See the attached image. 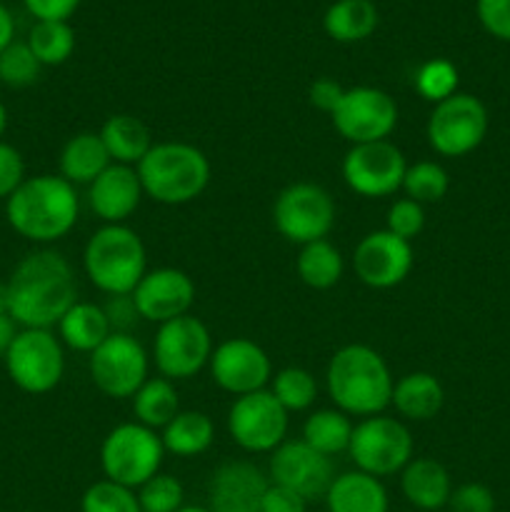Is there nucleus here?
<instances>
[{
	"label": "nucleus",
	"mask_w": 510,
	"mask_h": 512,
	"mask_svg": "<svg viewBox=\"0 0 510 512\" xmlns=\"http://www.w3.org/2000/svg\"><path fill=\"white\" fill-rule=\"evenodd\" d=\"M80 512H143L138 503V493L133 488L98 480L90 485L80 500Z\"/></svg>",
	"instance_id": "36"
},
{
	"label": "nucleus",
	"mask_w": 510,
	"mask_h": 512,
	"mask_svg": "<svg viewBox=\"0 0 510 512\" xmlns=\"http://www.w3.org/2000/svg\"><path fill=\"white\" fill-rule=\"evenodd\" d=\"M328 512H388V490L380 478L353 470L335 475L325 493Z\"/></svg>",
	"instance_id": "23"
},
{
	"label": "nucleus",
	"mask_w": 510,
	"mask_h": 512,
	"mask_svg": "<svg viewBox=\"0 0 510 512\" xmlns=\"http://www.w3.org/2000/svg\"><path fill=\"white\" fill-rule=\"evenodd\" d=\"M295 268H298L300 280H303L308 288L330 290L333 285L340 283V278H343L345 263L340 250L325 238L303 245L298 253V260H295Z\"/></svg>",
	"instance_id": "32"
},
{
	"label": "nucleus",
	"mask_w": 510,
	"mask_h": 512,
	"mask_svg": "<svg viewBox=\"0 0 510 512\" xmlns=\"http://www.w3.org/2000/svg\"><path fill=\"white\" fill-rule=\"evenodd\" d=\"M178 512H210V510L203 508V505H183Z\"/></svg>",
	"instance_id": "52"
},
{
	"label": "nucleus",
	"mask_w": 510,
	"mask_h": 512,
	"mask_svg": "<svg viewBox=\"0 0 510 512\" xmlns=\"http://www.w3.org/2000/svg\"><path fill=\"white\" fill-rule=\"evenodd\" d=\"M100 140L113 163L130 165V168H138L140 160L153 148L148 125L130 113L110 115L100 128Z\"/></svg>",
	"instance_id": "25"
},
{
	"label": "nucleus",
	"mask_w": 510,
	"mask_h": 512,
	"mask_svg": "<svg viewBox=\"0 0 510 512\" xmlns=\"http://www.w3.org/2000/svg\"><path fill=\"white\" fill-rule=\"evenodd\" d=\"M425 228V210L423 205L415 203L410 198L395 200L388 208V215H385V230H390L393 235L403 240L418 238L420 230Z\"/></svg>",
	"instance_id": "40"
},
{
	"label": "nucleus",
	"mask_w": 510,
	"mask_h": 512,
	"mask_svg": "<svg viewBox=\"0 0 510 512\" xmlns=\"http://www.w3.org/2000/svg\"><path fill=\"white\" fill-rule=\"evenodd\" d=\"M450 188V178L445 168L435 160H420V163L408 165L403 178V190L410 200L425 205L438 203L445 198Z\"/></svg>",
	"instance_id": "35"
},
{
	"label": "nucleus",
	"mask_w": 510,
	"mask_h": 512,
	"mask_svg": "<svg viewBox=\"0 0 510 512\" xmlns=\"http://www.w3.org/2000/svg\"><path fill=\"white\" fill-rule=\"evenodd\" d=\"M10 318L23 328L50 330L78 303V283L68 260L55 250L28 253L8 280Z\"/></svg>",
	"instance_id": "1"
},
{
	"label": "nucleus",
	"mask_w": 510,
	"mask_h": 512,
	"mask_svg": "<svg viewBox=\"0 0 510 512\" xmlns=\"http://www.w3.org/2000/svg\"><path fill=\"white\" fill-rule=\"evenodd\" d=\"M0 315H10V295H8V283H0Z\"/></svg>",
	"instance_id": "50"
},
{
	"label": "nucleus",
	"mask_w": 510,
	"mask_h": 512,
	"mask_svg": "<svg viewBox=\"0 0 510 512\" xmlns=\"http://www.w3.org/2000/svg\"><path fill=\"white\" fill-rule=\"evenodd\" d=\"M213 355V340L205 323L195 315H180L158 328L153 343L155 368L168 380L195 378Z\"/></svg>",
	"instance_id": "11"
},
{
	"label": "nucleus",
	"mask_w": 510,
	"mask_h": 512,
	"mask_svg": "<svg viewBox=\"0 0 510 512\" xmlns=\"http://www.w3.org/2000/svg\"><path fill=\"white\" fill-rule=\"evenodd\" d=\"M273 225L288 243L325 240L335 225V200L323 185L293 183L280 190L273 205Z\"/></svg>",
	"instance_id": "7"
},
{
	"label": "nucleus",
	"mask_w": 510,
	"mask_h": 512,
	"mask_svg": "<svg viewBox=\"0 0 510 512\" xmlns=\"http://www.w3.org/2000/svg\"><path fill=\"white\" fill-rule=\"evenodd\" d=\"M88 188L90 210L105 225H123L138 210L140 200L145 195L138 170L118 163L108 165Z\"/></svg>",
	"instance_id": "21"
},
{
	"label": "nucleus",
	"mask_w": 510,
	"mask_h": 512,
	"mask_svg": "<svg viewBox=\"0 0 510 512\" xmlns=\"http://www.w3.org/2000/svg\"><path fill=\"white\" fill-rule=\"evenodd\" d=\"M133 300L140 318L163 325L190 313L195 303V285L190 275L178 268L148 270L133 290Z\"/></svg>",
	"instance_id": "19"
},
{
	"label": "nucleus",
	"mask_w": 510,
	"mask_h": 512,
	"mask_svg": "<svg viewBox=\"0 0 510 512\" xmlns=\"http://www.w3.org/2000/svg\"><path fill=\"white\" fill-rule=\"evenodd\" d=\"M90 378L108 398H133L148 380V353L133 333H110V338L90 353Z\"/></svg>",
	"instance_id": "12"
},
{
	"label": "nucleus",
	"mask_w": 510,
	"mask_h": 512,
	"mask_svg": "<svg viewBox=\"0 0 510 512\" xmlns=\"http://www.w3.org/2000/svg\"><path fill=\"white\" fill-rule=\"evenodd\" d=\"M478 20L493 38L510 43V0H478Z\"/></svg>",
	"instance_id": "43"
},
{
	"label": "nucleus",
	"mask_w": 510,
	"mask_h": 512,
	"mask_svg": "<svg viewBox=\"0 0 510 512\" xmlns=\"http://www.w3.org/2000/svg\"><path fill=\"white\" fill-rule=\"evenodd\" d=\"M163 455V440L155 430L140 423H123L105 435L100 445V468L105 480L135 490L160 473Z\"/></svg>",
	"instance_id": "6"
},
{
	"label": "nucleus",
	"mask_w": 510,
	"mask_h": 512,
	"mask_svg": "<svg viewBox=\"0 0 510 512\" xmlns=\"http://www.w3.org/2000/svg\"><path fill=\"white\" fill-rule=\"evenodd\" d=\"M325 385L340 413L373 418L383 415L393 400L395 380L378 350L368 345H345L330 358Z\"/></svg>",
	"instance_id": "3"
},
{
	"label": "nucleus",
	"mask_w": 510,
	"mask_h": 512,
	"mask_svg": "<svg viewBox=\"0 0 510 512\" xmlns=\"http://www.w3.org/2000/svg\"><path fill=\"white\" fill-rule=\"evenodd\" d=\"M348 453L358 470L373 478H388L403 473L405 465L413 460V435L400 420L373 415L353 428Z\"/></svg>",
	"instance_id": "10"
},
{
	"label": "nucleus",
	"mask_w": 510,
	"mask_h": 512,
	"mask_svg": "<svg viewBox=\"0 0 510 512\" xmlns=\"http://www.w3.org/2000/svg\"><path fill=\"white\" fill-rule=\"evenodd\" d=\"M228 433L248 453H273L285 443L288 410L270 390L240 395L228 410Z\"/></svg>",
	"instance_id": "13"
},
{
	"label": "nucleus",
	"mask_w": 510,
	"mask_h": 512,
	"mask_svg": "<svg viewBox=\"0 0 510 512\" xmlns=\"http://www.w3.org/2000/svg\"><path fill=\"white\" fill-rule=\"evenodd\" d=\"M405 155L390 140L353 145L343 160V180L363 198H388L403 188Z\"/></svg>",
	"instance_id": "15"
},
{
	"label": "nucleus",
	"mask_w": 510,
	"mask_h": 512,
	"mask_svg": "<svg viewBox=\"0 0 510 512\" xmlns=\"http://www.w3.org/2000/svg\"><path fill=\"white\" fill-rule=\"evenodd\" d=\"M280 405H283L288 413H300V410H308L310 405L318 398V383H315L313 373H308L305 368H283L275 373L273 378V390Z\"/></svg>",
	"instance_id": "34"
},
{
	"label": "nucleus",
	"mask_w": 510,
	"mask_h": 512,
	"mask_svg": "<svg viewBox=\"0 0 510 512\" xmlns=\"http://www.w3.org/2000/svg\"><path fill=\"white\" fill-rule=\"evenodd\" d=\"M10 380L23 393L43 395L58 388L65 373L63 343L50 330L23 328L5 353Z\"/></svg>",
	"instance_id": "8"
},
{
	"label": "nucleus",
	"mask_w": 510,
	"mask_h": 512,
	"mask_svg": "<svg viewBox=\"0 0 510 512\" xmlns=\"http://www.w3.org/2000/svg\"><path fill=\"white\" fill-rule=\"evenodd\" d=\"M83 268L100 293L128 295L148 273V253L128 225H103L85 243Z\"/></svg>",
	"instance_id": "5"
},
{
	"label": "nucleus",
	"mask_w": 510,
	"mask_h": 512,
	"mask_svg": "<svg viewBox=\"0 0 510 512\" xmlns=\"http://www.w3.org/2000/svg\"><path fill=\"white\" fill-rule=\"evenodd\" d=\"M270 480L260 468L245 460L223 463L208 483L210 512H260Z\"/></svg>",
	"instance_id": "20"
},
{
	"label": "nucleus",
	"mask_w": 510,
	"mask_h": 512,
	"mask_svg": "<svg viewBox=\"0 0 510 512\" xmlns=\"http://www.w3.org/2000/svg\"><path fill=\"white\" fill-rule=\"evenodd\" d=\"M330 118H333L335 130L350 145L378 143L393 135L398 125V105L385 90L360 85V88L345 90L343 100Z\"/></svg>",
	"instance_id": "14"
},
{
	"label": "nucleus",
	"mask_w": 510,
	"mask_h": 512,
	"mask_svg": "<svg viewBox=\"0 0 510 512\" xmlns=\"http://www.w3.org/2000/svg\"><path fill=\"white\" fill-rule=\"evenodd\" d=\"M143 193L160 205H185L210 183V160L200 148L180 140L155 143L138 163Z\"/></svg>",
	"instance_id": "4"
},
{
	"label": "nucleus",
	"mask_w": 510,
	"mask_h": 512,
	"mask_svg": "<svg viewBox=\"0 0 510 512\" xmlns=\"http://www.w3.org/2000/svg\"><path fill=\"white\" fill-rule=\"evenodd\" d=\"M378 20L373 0H335L325 10L323 28L338 43H360L375 33Z\"/></svg>",
	"instance_id": "28"
},
{
	"label": "nucleus",
	"mask_w": 510,
	"mask_h": 512,
	"mask_svg": "<svg viewBox=\"0 0 510 512\" xmlns=\"http://www.w3.org/2000/svg\"><path fill=\"white\" fill-rule=\"evenodd\" d=\"M445 403V390L440 385V380L435 375L423 373H408L395 383L393 388V400L390 405H395L400 415L405 420H413V423H425V420H433L435 415L443 410Z\"/></svg>",
	"instance_id": "24"
},
{
	"label": "nucleus",
	"mask_w": 510,
	"mask_h": 512,
	"mask_svg": "<svg viewBox=\"0 0 510 512\" xmlns=\"http://www.w3.org/2000/svg\"><path fill=\"white\" fill-rule=\"evenodd\" d=\"M5 128H8V110H5V105L0 103V138H3Z\"/></svg>",
	"instance_id": "51"
},
{
	"label": "nucleus",
	"mask_w": 510,
	"mask_h": 512,
	"mask_svg": "<svg viewBox=\"0 0 510 512\" xmlns=\"http://www.w3.org/2000/svg\"><path fill=\"white\" fill-rule=\"evenodd\" d=\"M488 133V110L483 100L470 93H455L435 103L428 115L425 135L430 148L445 158H463L473 153Z\"/></svg>",
	"instance_id": "9"
},
{
	"label": "nucleus",
	"mask_w": 510,
	"mask_h": 512,
	"mask_svg": "<svg viewBox=\"0 0 510 512\" xmlns=\"http://www.w3.org/2000/svg\"><path fill=\"white\" fill-rule=\"evenodd\" d=\"M15 320L10 318V315H0V355L5 358V353H8L10 343L15 340V335H18V330H15Z\"/></svg>",
	"instance_id": "49"
},
{
	"label": "nucleus",
	"mask_w": 510,
	"mask_h": 512,
	"mask_svg": "<svg viewBox=\"0 0 510 512\" xmlns=\"http://www.w3.org/2000/svg\"><path fill=\"white\" fill-rule=\"evenodd\" d=\"M25 43L40 65H63L75 50V33L65 20H38Z\"/></svg>",
	"instance_id": "33"
},
{
	"label": "nucleus",
	"mask_w": 510,
	"mask_h": 512,
	"mask_svg": "<svg viewBox=\"0 0 510 512\" xmlns=\"http://www.w3.org/2000/svg\"><path fill=\"white\" fill-rule=\"evenodd\" d=\"M105 313V318H108V325L113 333H128L130 330L138 325L140 313H138V305H135L133 300V293L128 295H108V300H105V305H100Z\"/></svg>",
	"instance_id": "41"
},
{
	"label": "nucleus",
	"mask_w": 510,
	"mask_h": 512,
	"mask_svg": "<svg viewBox=\"0 0 510 512\" xmlns=\"http://www.w3.org/2000/svg\"><path fill=\"white\" fill-rule=\"evenodd\" d=\"M400 490L418 510H440L453 495L450 475L443 463L433 458H413L400 473Z\"/></svg>",
	"instance_id": "22"
},
{
	"label": "nucleus",
	"mask_w": 510,
	"mask_h": 512,
	"mask_svg": "<svg viewBox=\"0 0 510 512\" xmlns=\"http://www.w3.org/2000/svg\"><path fill=\"white\" fill-rule=\"evenodd\" d=\"M210 375L225 393L248 395L265 390L273 378V365L268 353L250 338H230L220 343L210 355Z\"/></svg>",
	"instance_id": "17"
},
{
	"label": "nucleus",
	"mask_w": 510,
	"mask_h": 512,
	"mask_svg": "<svg viewBox=\"0 0 510 512\" xmlns=\"http://www.w3.org/2000/svg\"><path fill=\"white\" fill-rule=\"evenodd\" d=\"M80 200L75 185L60 175H33L5 200L10 228L33 243H55L78 223Z\"/></svg>",
	"instance_id": "2"
},
{
	"label": "nucleus",
	"mask_w": 510,
	"mask_h": 512,
	"mask_svg": "<svg viewBox=\"0 0 510 512\" xmlns=\"http://www.w3.org/2000/svg\"><path fill=\"white\" fill-rule=\"evenodd\" d=\"M160 440H163L165 453H173L178 458H195L213 445L215 425L210 415L200 413V410H180L165 425Z\"/></svg>",
	"instance_id": "27"
},
{
	"label": "nucleus",
	"mask_w": 510,
	"mask_h": 512,
	"mask_svg": "<svg viewBox=\"0 0 510 512\" xmlns=\"http://www.w3.org/2000/svg\"><path fill=\"white\" fill-rule=\"evenodd\" d=\"M353 428L350 423V415L340 413L338 408H325L315 410L313 415H308L303 425V443H308L310 448L318 450V453L333 455L348 453L350 438H353Z\"/></svg>",
	"instance_id": "31"
},
{
	"label": "nucleus",
	"mask_w": 510,
	"mask_h": 512,
	"mask_svg": "<svg viewBox=\"0 0 510 512\" xmlns=\"http://www.w3.org/2000/svg\"><path fill=\"white\" fill-rule=\"evenodd\" d=\"M108 165H113L100 133H78L60 150V178L70 185H90Z\"/></svg>",
	"instance_id": "26"
},
{
	"label": "nucleus",
	"mask_w": 510,
	"mask_h": 512,
	"mask_svg": "<svg viewBox=\"0 0 510 512\" xmlns=\"http://www.w3.org/2000/svg\"><path fill=\"white\" fill-rule=\"evenodd\" d=\"M260 512H308V500L300 498L293 490L283 488V485L270 483L263 495Z\"/></svg>",
	"instance_id": "45"
},
{
	"label": "nucleus",
	"mask_w": 510,
	"mask_h": 512,
	"mask_svg": "<svg viewBox=\"0 0 510 512\" xmlns=\"http://www.w3.org/2000/svg\"><path fill=\"white\" fill-rule=\"evenodd\" d=\"M58 330L60 343L78 350V353H93L113 333L103 308L95 303H80V300L63 315V320L58 323Z\"/></svg>",
	"instance_id": "29"
},
{
	"label": "nucleus",
	"mask_w": 510,
	"mask_h": 512,
	"mask_svg": "<svg viewBox=\"0 0 510 512\" xmlns=\"http://www.w3.org/2000/svg\"><path fill=\"white\" fill-rule=\"evenodd\" d=\"M28 13L38 20H65L78 10L80 0H23Z\"/></svg>",
	"instance_id": "47"
},
{
	"label": "nucleus",
	"mask_w": 510,
	"mask_h": 512,
	"mask_svg": "<svg viewBox=\"0 0 510 512\" xmlns=\"http://www.w3.org/2000/svg\"><path fill=\"white\" fill-rule=\"evenodd\" d=\"M25 180V160L13 145L0 140V198L8 200Z\"/></svg>",
	"instance_id": "44"
},
{
	"label": "nucleus",
	"mask_w": 510,
	"mask_h": 512,
	"mask_svg": "<svg viewBox=\"0 0 510 512\" xmlns=\"http://www.w3.org/2000/svg\"><path fill=\"white\" fill-rule=\"evenodd\" d=\"M415 88L433 105L440 103V100L458 93V68L445 58L428 60L415 73Z\"/></svg>",
	"instance_id": "37"
},
{
	"label": "nucleus",
	"mask_w": 510,
	"mask_h": 512,
	"mask_svg": "<svg viewBox=\"0 0 510 512\" xmlns=\"http://www.w3.org/2000/svg\"><path fill=\"white\" fill-rule=\"evenodd\" d=\"M448 505L453 512H495V495L485 485L465 483L453 490Z\"/></svg>",
	"instance_id": "42"
},
{
	"label": "nucleus",
	"mask_w": 510,
	"mask_h": 512,
	"mask_svg": "<svg viewBox=\"0 0 510 512\" xmlns=\"http://www.w3.org/2000/svg\"><path fill=\"white\" fill-rule=\"evenodd\" d=\"M135 423L145 425L150 430H163L175 415L180 413V398L173 380L168 378H148L133 395Z\"/></svg>",
	"instance_id": "30"
},
{
	"label": "nucleus",
	"mask_w": 510,
	"mask_h": 512,
	"mask_svg": "<svg viewBox=\"0 0 510 512\" xmlns=\"http://www.w3.org/2000/svg\"><path fill=\"white\" fill-rule=\"evenodd\" d=\"M333 480V460L303 440H285L270 455V483L283 485L305 500L325 498Z\"/></svg>",
	"instance_id": "16"
},
{
	"label": "nucleus",
	"mask_w": 510,
	"mask_h": 512,
	"mask_svg": "<svg viewBox=\"0 0 510 512\" xmlns=\"http://www.w3.org/2000/svg\"><path fill=\"white\" fill-rule=\"evenodd\" d=\"M343 95H345V88L333 78H318L315 83H310V88H308L310 105L318 110H323V113H328V115L335 113V108L340 105Z\"/></svg>",
	"instance_id": "46"
},
{
	"label": "nucleus",
	"mask_w": 510,
	"mask_h": 512,
	"mask_svg": "<svg viewBox=\"0 0 510 512\" xmlns=\"http://www.w3.org/2000/svg\"><path fill=\"white\" fill-rule=\"evenodd\" d=\"M353 268L360 283L368 288H395L413 268V245L390 230H373L355 245Z\"/></svg>",
	"instance_id": "18"
},
{
	"label": "nucleus",
	"mask_w": 510,
	"mask_h": 512,
	"mask_svg": "<svg viewBox=\"0 0 510 512\" xmlns=\"http://www.w3.org/2000/svg\"><path fill=\"white\" fill-rule=\"evenodd\" d=\"M15 40V23L10 10L0 3V53Z\"/></svg>",
	"instance_id": "48"
},
{
	"label": "nucleus",
	"mask_w": 510,
	"mask_h": 512,
	"mask_svg": "<svg viewBox=\"0 0 510 512\" xmlns=\"http://www.w3.org/2000/svg\"><path fill=\"white\" fill-rule=\"evenodd\" d=\"M40 68L43 65L38 63L28 43L13 40L0 53V83L10 85V88H28V85H33L40 78Z\"/></svg>",
	"instance_id": "38"
},
{
	"label": "nucleus",
	"mask_w": 510,
	"mask_h": 512,
	"mask_svg": "<svg viewBox=\"0 0 510 512\" xmlns=\"http://www.w3.org/2000/svg\"><path fill=\"white\" fill-rule=\"evenodd\" d=\"M183 485L168 473H158L138 488V503L143 512H178L183 508Z\"/></svg>",
	"instance_id": "39"
}]
</instances>
